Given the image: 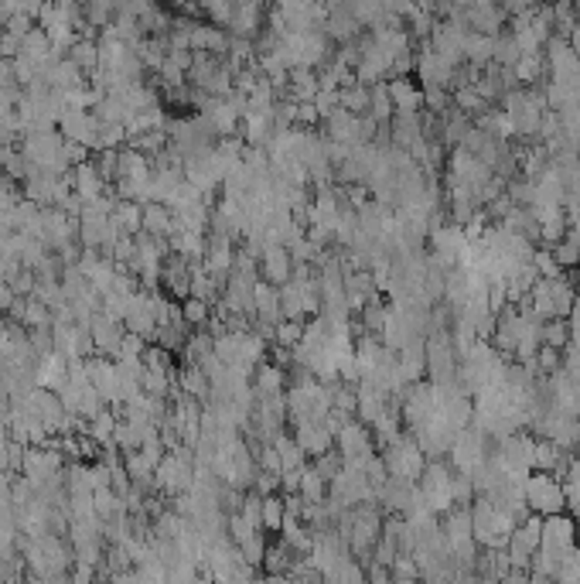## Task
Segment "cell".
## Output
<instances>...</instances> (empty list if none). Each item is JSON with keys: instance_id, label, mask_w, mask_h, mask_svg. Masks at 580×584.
<instances>
[{"instance_id": "d6a6232c", "label": "cell", "mask_w": 580, "mask_h": 584, "mask_svg": "<svg viewBox=\"0 0 580 584\" xmlns=\"http://www.w3.org/2000/svg\"><path fill=\"white\" fill-rule=\"evenodd\" d=\"M304 325H308V321H297V318H280V321L273 325L270 342H277V346H287V349H297V346H301V338H304Z\"/></svg>"}, {"instance_id": "277c9868", "label": "cell", "mask_w": 580, "mask_h": 584, "mask_svg": "<svg viewBox=\"0 0 580 584\" xmlns=\"http://www.w3.org/2000/svg\"><path fill=\"white\" fill-rule=\"evenodd\" d=\"M522 496H526V506L533 509V513H540V516H553V513H563V509H567L563 482L553 471H543V468H533V471L526 475Z\"/></svg>"}, {"instance_id": "60d3db41", "label": "cell", "mask_w": 580, "mask_h": 584, "mask_svg": "<svg viewBox=\"0 0 580 584\" xmlns=\"http://www.w3.org/2000/svg\"><path fill=\"white\" fill-rule=\"evenodd\" d=\"M424 103L430 113H447L451 106H454V99H451V89L447 86H424Z\"/></svg>"}, {"instance_id": "f907efd6", "label": "cell", "mask_w": 580, "mask_h": 584, "mask_svg": "<svg viewBox=\"0 0 580 584\" xmlns=\"http://www.w3.org/2000/svg\"><path fill=\"white\" fill-rule=\"evenodd\" d=\"M24 451H28L24 441H18V438L7 441V471H11V475H21V468H24Z\"/></svg>"}, {"instance_id": "f1b7e54d", "label": "cell", "mask_w": 580, "mask_h": 584, "mask_svg": "<svg viewBox=\"0 0 580 584\" xmlns=\"http://www.w3.org/2000/svg\"><path fill=\"white\" fill-rule=\"evenodd\" d=\"M393 113H396V106H393V99H389V86H386V79H383V82L372 86V96H369V117L376 120V123H389Z\"/></svg>"}, {"instance_id": "30bf717a", "label": "cell", "mask_w": 580, "mask_h": 584, "mask_svg": "<svg viewBox=\"0 0 580 584\" xmlns=\"http://www.w3.org/2000/svg\"><path fill=\"white\" fill-rule=\"evenodd\" d=\"M263 7L267 4H260V0H236V11H232V21L226 31L236 35V38H256L263 31V21H267Z\"/></svg>"}, {"instance_id": "ac0fdd59", "label": "cell", "mask_w": 580, "mask_h": 584, "mask_svg": "<svg viewBox=\"0 0 580 584\" xmlns=\"http://www.w3.org/2000/svg\"><path fill=\"white\" fill-rule=\"evenodd\" d=\"M151 175H154V161L123 144V147H120V175L116 178H127V181H134V185H147Z\"/></svg>"}, {"instance_id": "74e56055", "label": "cell", "mask_w": 580, "mask_h": 584, "mask_svg": "<svg viewBox=\"0 0 580 584\" xmlns=\"http://www.w3.org/2000/svg\"><path fill=\"white\" fill-rule=\"evenodd\" d=\"M202 7V18L219 24V28H229L232 11H236V0H198Z\"/></svg>"}, {"instance_id": "7402d4cb", "label": "cell", "mask_w": 580, "mask_h": 584, "mask_svg": "<svg viewBox=\"0 0 580 584\" xmlns=\"http://www.w3.org/2000/svg\"><path fill=\"white\" fill-rule=\"evenodd\" d=\"M178 229V215L168 202H147L144 205V233L151 236H171Z\"/></svg>"}, {"instance_id": "d6986e66", "label": "cell", "mask_w": 580, "mask_h": 584, "mask_svg": "<svg viewBox=\"0 0 580 584\" xmlns=\"http://www.w3.org/2000/svg\"><path fill=\"white\" fill-rule=\"evenodd\" d=\"M69 380V359L62 352H48L35 363V383L48 389H58Z\"/></svg>"}, {"instance_id": "603a6c76", "label": "cell", "mask_w": 580, "mask_h": 584, "mask_svg": "<svg viewBox=\"0 0 580 584\" xmlns=\"http://www.w3.org/2000/svg\"><path fill=\"white\" fill-rule=\"evenodd\" d=\"M168 239H171L174 254L188 256V260H202L205 250H209V233L205 229H174Z\"/></svg>"}, {"instance_id": "d590c367", "label": "cell", "mask_w": 580, "mask_h": 584, "mask_svg": "<svg viewBox=\"0 0 580 584\" xmlns=\"http://www.w3.org/2000/svg\"><path fill=\"white\" fill-rule=\"evenodd\" d=\"M284 516H287V503H284V496H280V492L263 496V530H267V533H280Z\"/></svg>"}, {"instance_id": "5bb4252c", "label": "cell", "mask_w": 580, "mask_h": 584, "mask_svg": "<svg viewBox=\"0 0 580 584\" xmlns=\"http://www.w3.org/2000/svg\"><path fill=\"white\" fill-rule=\"evenodd\" d=\"M294 438H297V445L304 448L308 458H318V455L335 448V434L328 430L325 421H301V424H294Z\"/></svg>"}, {"instance_id": "7c38bea8", "label": "cell", "mask_w": 580, "mask_h": 584, "mask_svg": "<svg viewBox=\"0 0 580 584\" xmlns=\"http://www.w3.org/2000/svg\"><path fill=\"white\" fill-rule=\"evenodd\" d=\"M260 277H263L267 284H273V288L287 284L290 277H294L290 246H263V250H260Z\"/></svg>"}, {"instance_id": "6da1fadb", "label": "cell", "mask_w": 580, "mask_h": 584, "mask_svg": "<svg viewBox=\"0 0 580 584\" xmlns=\"http://www.w3.org/2000/svg\"><path fill=\"white\" fill-rule=\"evenodd\" d=\"M516 530V516L505 513L502 506H495L488 496H475L471 503V533L478 546H509V537Z\"/></svg>"}, {"instance_id": "7bdbcfd3", "label": "cell", "mask_w": 580, "mask_h": 584, "mask_svg": "<svg viewBox=\"0 0 580 584\" xmlns=\"http://www.w3.org/2000/svg\"><path fill=\"white\" fill-rule=\"evenodd\" d=\"M533 267H536V273H540V277H560V273H563L560 260L553 256V250H550V246H540V250H533Z\"/></svg>"}, {"instance_id": "b9f144b4", "label": "cell", "mask_w": 580, "mask_h": 584, "mask_svg": "<svg viewBox=\"0 0 580 584\" xmlns=\"http://www.w3.org/2000/svg\"><path fill=\"white\" fill-rule=\"evenodd\" d=\"M560 366H563V349H553V346H540L536 349V372L540 376H553Z\"/></svg>"}, {"instance_id": "f35d334b", "label": "cell", "mask_w": 580, "mask_h": 584, "mask_svg": "<svg viewBox=\"0 0 580 584\" xmlns=\"http://www.w3.org/2000/svg\"><path fill=\"white\" fill-rule=\"evenodd\" d=\"M239 550H243L246 564L260 571V567H263V554H267V530H256L250 540H243V544H239Z\"/></svg>"}, {"instance_id": "3957f363", "label": "cell", "mask_w": 580, "mask_h": 584, "mask_svg": "<svg viewBox=\"0 0 580 584\" xmlns=\"http://www.w3.org/2000/svg\"><path fill=\"white\" fill-rule=\"evenodd\" d=\"M488 445H492V434L482 430L478 424H468V428H461L454 434V441L447 448V465L454 468V471H468L471 475L492 455Z\"/></svg>"}, {"instance_id": "816d5d0a", "label": "cell", "mask_w": 580, "mask_h": 584, "mask_svg": "<svg viewBox=\"0 0 580 584\" xmlns=\"http://www.w3.org/2000/svg\"><path fill=\"white\" fill-rule=\"evenodd\" d=\"M18 52H21V35H14V31L4 28V38H0V59H14Z\"/></svg>"}, {"instance_id": "8fae6325", "label": "cell", "mask_w": 580, "mask_h": 584, "mask_svg": "<svg viewBox=\"0 0 580 584\" xmlns=\"http://www.w3.org/2000/svg\"><path fill=\"white\" fill-rule=\"evenodd\" d=\"M355 400H359L355 417L366 421L369 428H372V424L383 417V410L389 407V389H383L379 383H372V380H359V383H355Z\"/></svg>"}, {"instance_id": "db71d44e", "label": "cell", "mask_w": 580, "mask_h": 584, "mask_svg": "<svg viewBox=\"0 0 580 584\" xmlns=\"http://www.w3.org/2000/svg\"><path fill=\"white\" fill-rule=\"evenodd\" d=\"M11 496H14V475L0 468V506L11 503Z\"/></svg>"}, {"instance_id": "681fc988", "label": "cell", "mask_w": 580, "mask_h": 584, "mask_svg": "<svg viewBox=\"0 0 580 584\" xmlns=\"http://www.w3.org/2000/svg\"><path fill=\"white\" fill-rule=\"evenodd\" d=\"M321 123V110H318V103L314 99H304V103H297V127H304V130H314Z\"/></svg>"}, {"instance_id": "6f0895ef", "label": "cell", "mask_w": 580, "mask_h": 584, "mask_svg": "<svg viewBox=\"0 0 580 584\" xmlns=\"http://www.w3.org/2000/svg\"><path fill=\"white\" fill-rule=\"evenodd\" d=\"M0 468H4V471H7V441H4V445H0Z\"/></svg>"}, {"instance_id": "7a4b0ae2", "label": "cell", "mask_w": 580, "mask_h": 584, "mask_svg": "<svg viewBox=\"0 0 580 584\" xmlns=\"http://www.w3.org/2000/svg\"><path fill=\"white\" fill-rule=\"evenodd\" d=\"M454 468L447 465L444 458H427L424 471H420V479H417V488H420V496H424V503L437 516H444L447 509L454 506Z\"/></svg>"}, {"instance_id": "680465c9", "label": "cell", "mask_w": 580, "mask_h": 584, "mask_svg": "<svg viewBox=\"0 0 580 584\" xmlns=\"http://www.w3.org/2000/svg\"><path fill=\"white\" fill-rule=\"evenodd\" d=\"M260 4H273V0H260Z\"/></svg>"}, {"instance_id": "ffe728a7", "label": "cell", "mask_w": 580, "mask_h": 584, "mask_svg": "<svg viewBox=\"0 0 580 584\" xmlns=\"http://www.w3.org/2000/svg\"><path fill=\"white\" fill-rule=\"evenodd\" d=\"M72 188H76L86 202H96L99 195L106 192V178L99 175V168L93 164V157L72 168Z\"/></svg>"}, {"instance_id": "4316f807", "label": "cell", "mask_w": 580, "mask_h": 584, "mask_svg": "<svg viewBox=\"0 0 580 584\" xmlns=\"http://www.w3.org/2000/svg\"><path fill=\"white\" fill-rule=\"evenodd\" d=\"M215 349V335L209 329H192L188 331V338H185V346H181V359L185 363H202L209 352Z\"/></svg>"}, {"instance_id": "f6af8a7d", "label": "cell", "mask_w": 580, "mask_h": 584, "mask_svg": "<svg viewBox=\"0 0 580 584\" xmlns=\"http://www.w3.org/2000/svg\"><path fill=\"white\" fill-rule=\"evenodd\" d=\"M144 349H147V338H144V335L123 331V338H120V355H116V359H140Z\"/></svg>"}, {"instance_id": "11a10c76", "label": "cell", "mask_w": 580, "mask_h": 584, "mask_svg": "<svg viewBox=\"0 0 580 584\" xmlns=\"http://www.w3.org/2000/svg\"><path fill=\"white\" fill-rule=\"evenodd\" d=\"M14 297H18V294H14V288H11V284L0 277V312H7V308L14 305Z\"/></svg>"}, {"instance_id": "e575fe53", "label": "cell", "mask_w": 580, "mask_h": 584, "mask_svg": "<svg viewBox=\"0 0 580 584\" xmlns=\"http://www.w3.org/2000/svg\"><path fill=\"white\" fill-rule=\"evenodd\" d=\"M116 421H120V413H116V410L106 404V407L99 410L96 417H89V434L96 438L99 445H110V441H113Z\"/></svg>"}, {"instance_id": "44dd1931", "label": "cell", "mask_w": 580, "mask_h": 584, "mask_svg": "<svg viewBox=\"0 0 580 584\" xmlns=\"http://www.w3.org/2000/svg\"><path fill=\"white\" fill-rule=\"evenodd\" d=\"M178 387L185 389L188 396H195L198 404H209L212 400V383H209V376H205V370L198 363H185L178 370Z\"/></svg>"}, {"instance_id": "836d02e7", "label": "cell", "mask_w": 580, "mask_h": 584, "mask_svg": "<svg viewBox=\"0 0 580 584\" xmlns=\"http://www.w3.org/2000/svg\"><path fill=\"white\" fill-rule=\"evenodd\" d=\"M181 314H185V325H188V329H205L209 318H212V305L202 301V297H195V294H188V297L181 301Z\"/></svg>"}, {"instance_id": "8d00e7d4", "label": "cell", "mask_w": 580, "mask_h": 584, "mask_svg": "<svg viewBox=\"0 0 580 584\" xmlns=\"http://www.w3.org/2000/svg\"><path fill=\"white\" fill-rule=\"evenodd\" d=\"M543 346H553V349H567L570 346V325L567 318H546L540 325Z\"/></svg>"}, {"instance_id": "cb8c5ba5", "label": "cell", "mask_w": 580, "mask_h": 584, "mask_svg": "<svg viewBox=\"0 0 580 584\" xmlns=\"http://www.w3.org/2000/svg\"><path fill=\"white\" fill-rule=\"evenodd\" d=\"M110 219H113L116 226L123 229V233L137 236L140 229H144V205L140 202H134V198H116L113 213H110Z\"/></svg>"}, {"instance_id": "5b68a950", "label": "cell", "mask_w": 580, "mask_h": 584, "mask_svg": "<svg viewBox=\"0 0 580 584\" xmlns=\"http://www.w3.org/2000/svg\"><path fill=\"white\" fill-rule=\"evenodd\" d=\"M383 462H386L389 475L406 479V482H417L427 465V455H424V448L417 445L413 434H400V438H393L389 445H383Z\"/></svg>"}, {"instance_id": "e0dca14e", "label": "cell", "mask_w": 580, "mask_h": 584, "mask_svg": "<svg viewBox=\"0 0 580 584\" xmlns=\"http://www.w3.org/2000/svg\"><path fill=\"white\" fill-rule=\"evenodd\" d=\"M290 383L287 366H277L270 359H263L256 370H253V393L256 396H270V393H284Z\"/></svg>"}, {"instance_id": "9f6ffc18", "label": "cell", "mask_w": 580, "mask_h": 584, "mask_svg": "<svg viewBox=\"0 0 580 584\" xmlns=\"http://www.w3.org/2000/svg\"><path fill=\"white\" fill-rule=\"evenodd\" d=\"M7 413H11V389L0 383V417H7Z\"/></svg>"}, {"instance_id": "1f68e13d", "label": "cell", "mask_w": 580, "mask_h": 584, "mask_svg": "<svg viewBox=\"0 0 580 584\" xmlns=\"http://www.w3.org/2000/svg\"><path fill=\"white\" fill-rule=\"evenodd\" d=\"M369 96H372V86H362L359 79L352 86H342L338 89V103L352 110V113H369Z\"/></svg>"}, {"instance_id": "4dcf8cb0", "label": "cell", "mask_w": 580, "mask_h": 584, "mask_svg": "<svg viewBox=\"0 0 580 584\" xmlns=\"http://www.w3.org/2000/svg\"><path fill=\"white\" fill-rule=\"evenodd\" d=\"M563 458V448L553 445L550 438H536L533 441V468H543V471H557Z\"/></svg>"}, {"instance_id": "8992f818", "label": "cell", "mask_w": 580, "mask_h": 584, "mask_svg": "<svg viewBox=\"0 0 580 584\" xmlns=\"http://www.w3.org/2000/svg\"><path fill=\"white\" fill-rule=\"evenodd\" d=\"M427 239H430V256H437L447 271H451V267H461L464 260L471 256V239L464 236V226H458V222H441V226H434V229L427 233Z\"/></svg>"}, {"instance_id": "52a82bcc", "label": "cell", "mask_w": 580, "mask_h": 584, "mask_svg": "<svg viewBox=\"0 0 580 584\" xmlns=\"http://www.w3.org/2000/svg\"><path fill=\"white\" fill-rule=\"evenodd\" d=\"M540 537H543V516L540 513H529L526 520H519L516 523V530H512V537H509V561H512V567H526L529 571V564H533V557H536V550H540Z\"/></svg>"}, {"instance_id": "9a60e30c", "label": "cell", "mask_w": 580, "mask_h": 584, "mask_svg": "<svg viewBox=\"0 0 580 584\" xmlns=\"http://www.w3.org/2000/svg\"><path fill=\"white\" fill-rule=\"evenodd\" d=\"M321 127H325V137L328 140H342V144H362L359 140V113H352V110H345L342 103L331 110L328 117L321 120Z\"/></svg>"}, {"instance_id": "ba28073f", "label": "cell", "mask_w": 580, "mask_h": 584, "mask_svg": "<svg viewBox=\"0 0 580 584\" xmlns=\"http://www.w3.org/2000/svg\"><path fill=\"white\" fill-rule=\"evenodd\" d=\"M335 448L342 458H362V455H372L376 451V434L369 428L366 421H359V417H348L342 430L335 434Z\"/></svg>"}, {"instance_id": "f546056e", "label": "cell", "mask_w": 580, "mask_h": 584, "mask_svg": "<svg viewBox=\"0 0 580 584\" xmlns=\"http://www.w3.org/2000/svg\"><path fill=\"white\" fill-rule=\"evenodd\" d=\"M280 312H284V318L308 321V318H304V291H301V284H297V280L280 284Z\"/></svg>"}, {"instance_id": "f5cc1de1", "label": "cell", "mask_w": 580, "mask_h": 584, "mask_svg": "<svg viewBox=\"0 0 580 584\" xmlns=\"http://www.w3.org/2000/svg\"><path fill=\"white\" fill-rule=\"evenodd\" d=\"M536 4H540V0H502V11L516 18V14H526V11H533Z\"/></svg>"}, {"instance_id": "484cf974", "label": "cell", "mask_w": 580, "mask_h": 584, "mask_svg": "<svg viewBox=\"0 0 580 584\" xmlns=\"http://www.w3.org/2000/svg\"><path fill=\"white\" fill-rule=\"evenodd\" d=\"M69 59L76 62L79 69L86 72V76H93L99 69V38H89V35H79L76 45L69 48Z\"/></svg>"}, {"instance_id": "c3c4849f", "label": "cell", "mask_w": 580, "mask_h": 584, "mask_svg": "<svg viewBox=\"0 0 580 584\" xmlns=\"http://www.w3.org/2000/svg\"><path fill=\"white\" fill-rule=\"evenodd\" d=\"M89 157H93V147H89V144H79V140H65V144H62V161L72 164V168L82 164V161H89Z\"/></svg>"}, {"instance_id": "7dc6e473", "label": "cell", "mask_w": 580, "mask_h": 584, "mask_svg": "<svg viewBox=\"0 0 580 584\" xmlns=\"http://www.w3.org/2000/svg\"><path fill=\"white\" fill-rule=\"evenodd\" d=\"M260 496H270V492H280V471H267V468H256L253 475V486Z\"/></svg>"}, {"instance_id": "9c48e42d", "label": "cell", "mask_w": 580, "mask_h": 584, "mask_svg": "<svg viewBox=\"0 0 580 584\" xmlns=\"http://www.w3.org/2000/svg\"><path fill=\"white\" fill-rule=\"evenodd\" d=\"M58 130L65 140H79V144H89L93 151L99 147V120L93 110H76V106H65V113L58 117Z\"/></svg>"}, {"instance_id": "d4e9b609", "label": "cell", "mask_w": 580, "mask_h": 584, "mask_svg": "<svg viewBox=\"0 0 580 584\" xmlns=\"http://www.w3.org/2000/svg\"><path fill=\"white\" fill-rule=\"evenodd\" d=\"M273 445H277V455H280V471L308 465V455H304V448L297 445L294 430H280V434L273 438Z\"/></svg>"}, {"instance_id": "ab89813d", "label": "cell", "mask_w": 580, "mask_h": 584, "mask_svg": "<svg viewBox=\"0 0 580 584\" xmlns=\"http://www.w3.org/2000/svg\"><path fill=\"white\" fill-rule=\"evenodd\" d=\"M28 329H41V325H52V308L41 301V297H28V308H24V318H21Z\"/></svg>"}, {"instance_id": "4fadbf2b", "label": "cell", "mask_w": 580, "mask_h": 584, "mask_svg": "<svg viewBox=\"0 0 580 584\" xmlns=\"http://www.w3.org/2000/svg\"><path fill=\"white\" fill-rule=\"evenodd\" d=\"M89 331H93V346H96L99 355H110V359H116L120 355V338H123V321H116V318H110V314L99 308L96 314H93V321H89Z\"/></svg>"}, {"instance_id": "bcb514c9", "label": "cell", "mask_w": 580, "mask_h": 584, "mask_svg": "<svg viewBox=\"0 0 580 584\" xmlns=\"http://www.w3.org/2000/svg\"><path fill=\"white\" fill-rule=\"evenodd\" d=\"M553 578H557V581H580V544L563 557Z\"/></svg>"}, {"instance_id": "ee69618b", "label": "cell", "mask_w": 580, "mask_h": 584, "mask_svg": "<svg viewBox=\"0 0 580 584\" xmlns=\"http://www.w3.org/2000/svg\"><path fill=\"white\" fill-rule=\"evenodd\" d=\"M389 571H393V581H420V567L413 561V554H400L389 564Z\"/></svg>"}, {"instance_id": "83f0119b", "label": "cell", "mask_w": 580, "mask_h": 584, "mask_svg": "<svg viewBox=\"0 0 580 584\" xmlns=\"http://www.w3.org/2000/svg\"><path fill=\"white\" fill-rule=\"evenodd\" d=\"M297 492H301L304 503H325V499H328V479H325L314 465H304Z\"/></svg>"}, {"instance_id": "2e32d148", "label": "cell", "mask_w": 580, "mask_h": 584, "mask_svg": "<svg viewBox=\"0 0 580 584\" xmlns=\"http://www.w3.org/2000/svg\"><path fill=\"white\" fill-rule=\"evenodd\" d=\"M386 86H389V99H393L396 110H403V113H417V110H424V89H420L410 76L386 79Z\"/></svg>"}]
</instances>
